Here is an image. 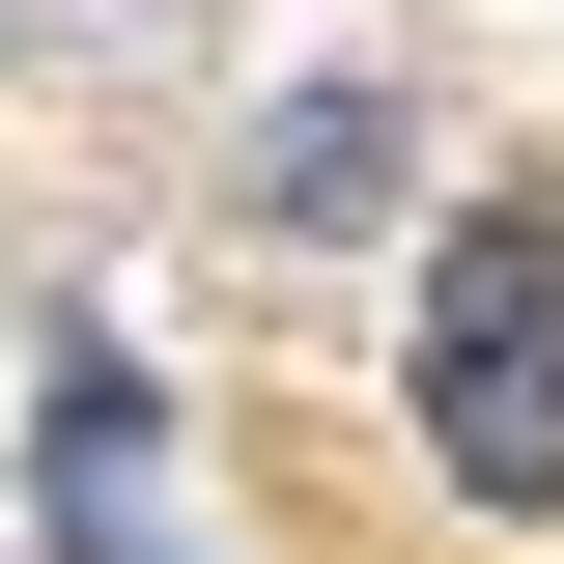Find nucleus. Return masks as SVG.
Masks as SVG:
<instances>
[{"label":"nucleus","instance_id":"f257e3e1","mask_svg":"<svg viewBox=\"0 0 564 564\" xmlns=\"http://www.w3.org/2000/svg\"><path fill=\"white\" fill-rule=\"evenodd\" d=\"M395 395H423V480H452V508H508V536L564 508V226L536 198H480L452 254H423Z\"/></svg>","mask_w":564,"mask_h":564},{"label":"nucleus","instance_id":"f03ea898","mask_svg":"<svg viewBox=\"0 0 564 564\" xmlns=\"http://www.w3.org/2000/svg\"><path fill=\"white\" fill-rule=\"evenodd\" d=\"M57 564H170V395L113 339H57Z\"/></svg>","mask_w":564,"mask_h":564},{"label":"nucleus","instance_id":"7ed1b4c3","mask_svg":"<svg viewBox=\"0 0 564 564\" xmlns=\"http://www.w3.org/2000/svg\"><path fill=\"white\" fill-rule=\"evenodd\" d=\"M367 198H395V113H367V85L254 113V226H367Z\"/></svg>","mask_w":564,"mask_h":564}]
</instances>
